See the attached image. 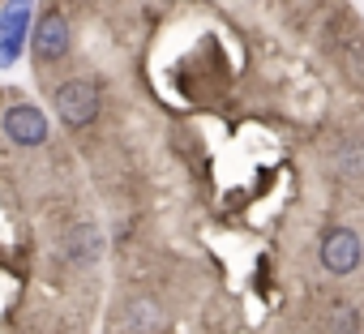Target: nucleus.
<instances>
[{"mask_svg":"<svg viewBox=\"0 0 364 334\" xmlns=\"http://www.w3.org/2000/svg\"><path fill=\"white\" fill-rule=\"evenodd\" d=\"M73 257H77V262H95V257H99V232H95V227H82V232H77Z\"/></svg>","mask_w":364,"mask_h":334,"instance_id":"6","label":"nucleus"},{"mask_svg":"<svg viewBox=\"0 0 364 334\" xmlns=\"http://www.w3.org/2000/svg\"><path fill=\"white\" fill-rule=\"evenodd\" d=\"M99 107H103V99H99V86L90 77H73V82L56 86V116H60V124L86 129V124H95Z\"/></svg>","mask_w":364,"mask_h":334,"instance_id":"1","label":"nucleus"},{"mask_svg":"<svg viewBox=\"0 0 364 334\" xmlns=\"http://www.w3.org/2000/svg\"><path fill=\"white\" fill-rule=\"evenodd\" d=\"M317 257H321V266H326L330 274L343 279V274L360 270V262H364V240H360V232H351V227H330V232L321 236Z\"/></svg>","mask_w":364,"mask_h":334,"instance_id":"2","label":"nucleus"},{"mask_svg":"<svg viewBox=\"0 0 364 334\" xmlns=\"http://www.w3.org/2000/svg\"><path fill=\"white\" fill-rule=\"evenodd\" d=\"M5 137L14 146H43L48 141V116L35 107V103H14L5 107Z\"/></svg>","mask_w":364,"mask_h":334,"instance_id":"5","label":"nucleus"},{"mask_svg":"<svg viewBox=\"0 0 364 334\" xmlns=\"http://www.w3.org/2000/svg\"><path fill=\"white\" fill-rule=\"evenodd\" d=\"M31 9H35V0H5V9H0V69H9L22 56L26 35H35Z\"/></svg>","mask_w":364,"mask_h":334,"instance_id":"3","label":"nucleus"},{"mask_svg":"<svg viewBox=\"0 0 364 334\" xmlns=\"http://www.w3.org/2000/svg\"><path fill=\"white\" fill-rule=\"evenodd\" d=\"M69 18L65 14H43L39 22H35V35H31V52H35V60L39 65H56V60H65L69 56Z\"/></svg>","mask_w":364,"mask_h":334,"instance_id":"4","label":"nucleus"}]
</instances>
